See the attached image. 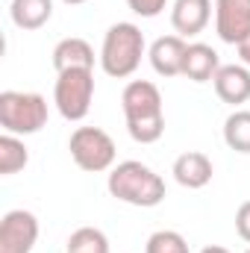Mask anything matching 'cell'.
I'll list each match as a JSON object with an SVG mask.
<instances>
[{
  "label": "cell",
  "mask_w": 250,
  "mask_h": 253,
  "mask_svg": "<svg viewBox=\"0 0 250 253\" xmlns=\"http://www.w3.org/2000/svg\"><path fill=\"white\" fill-rule=\"evenodd\" d=\"M0 126L12 135H36L47 126V100L36 91H3Z\"/></svg>",
  "instance_id": "277c9868"
},
{
  "label": "cell",
  "mask_w": 250,
  "mask_h": 253,
  "mask_svg": "<svg viewBox=\"0 0 250 253\" xmlns=\"http://www.w3.org/2000/svg\"><path fill=\"white\" fill-rule=\"evenodd\" d=\"M144 56V33L129 24V21H118L106 30L103 36V47H100V68L115 77V80H126L138 71Z\"/></svg>",
  "instance_id": "3957f363"
},
{
  "label": "cell",
  "mask_w": 250,
  "mask_h": 253,
  "mask_svg": "<svg viewBox=\"0 0 250 253\" xmlns=\"http://www.w3.org/2000/svg\"><path fill=\"white\" fill-rule=\"evenodd\" d=\"M9 18L18 30H42L53 18V0H12Z\"/></svg>",
  "instance_id": "9a60e30c"
},
{
  "label": "cell",
  "mask_w": 250,
  "mask_h": 253,
  "mask_svg": "<svg viewBox=\"0 0 250 253\" xmlns=\"http://www.w3.org/2000/svg\"><path fill=\"white\" fill-rule=\"evenodd\" d=\"M215 94L230 103V106H242L250 100V68L248 65H221L215 80Z\"/></svg>",
  "instance_id": "9c48e42d"
},
{
  "label": "cell",
  "mask_w": 250,
  "mask_h": 253,
  "mask_svg": "<svg viewBox=\"0 0 250 253\" xmlns=\"http://www.w3.org/2000/svg\"><path fill=\"white\" fill-rule=\"evenodd\" d=\"M53 68L56 74L62 71H71V68H91L94 71V50L85 39H62L56 47H53Z\"/></svg>",
  "instance_id": "5bb4252c"
},
{
  "label": "cell",
  "mask_w": 250,
  "mask_h": 253,
  "mask_svg": "<svg viewBox=\"0 0 250 253\" xmlns=\"http://www.w3.org/2000/svg\"><path fill=\"white\" fill-rule=\"evenodd\" d=\"M174 180L183 186V189H203V186H209L212 183V174H215V168H212V159L206 156V153H200V150H188L183 156H177L174 159Z\"/></svg>",
  "instance_id": "7c38bea8"
},
{
  "label": "cell",
  "mask_w": 250,
  "mask_h": 253,
  "mask_svg": "<svg viewBox=\"0 0 250 253\" xmlns=\"http://www.w3.org/2000/svg\"><path fill=\"white\" fill-rule=\"evenodd\" d=\"M106 189L115 200L138 206V209H153L165 200V180L144 162L138 159H126L118 162L109 171Z\"/></svg>",
  "instance_id": "7a4b0ae2"
},
{
  "label": "cell",
  "mask_w": 250,
  "mask_h": 253,
  "mask_svg": "<svg viewBox=\"0 0 250 253\" xmlns=\"http://www.w3.org/2000/svg\"><path fill=\"white\" fill-rule=\"evenodd\" d=\"M236 233L250 245V200H245L236 212Z\"/></svg>",
  "instance_id": "44dd1931"
},
{
  "label": "cell",
  "mask_w": 250,
  "mask_h": 253,
  "mask_svg": "<svg viewBox=\"0 0 250 253\" xmlns=\"http://www.w3.org/2000/svg\"><path fill=\"white\" fill-rule=\"evenodd\" d=\"M27 162H30L27 144H24L18 135L3 132V135H0V174H3V177H12V174H18L21 168H27Z\"/></svg>",
  "instance_id": "2e32d148"
},
{
  "label": "cell",
  "mask_w": 250,
  "mask_h": 253,
  "mask_svg": "<svg viewBox=\"0 0 250 253\" xmlns=\"http://www.w3.org/2000/svg\"><path fill=\"white\" fill-rule=\"evenodd\" d=\"M144 253H188V245L177 230H156L147 239Z\"/></svg>",
  "instance_id": "d6986e66"
},
{
  "label": "cell",
  "mask_w": 250,
  "mask_h": 253,
  "mask_svg": "<svg viewBox=\"0 0 250 253\" xmlns=\"http://www.w3.org/2000/svg\"><path fill=\"white\" fill-rule=\"evenodd\" d=\"M245 253H250V248H248V251H245Z\"/></svg>",
  "instance_id": "d4e9b609"
},
{
  "label": "cell",
  "mask_w": 250,
  "mask_h": 253,
  "mask_svg": "<svg viewBox=\"0 0 250 253\" xmlns=\"http://www.w3.org/2000/svg\"><path fill=\"white\" fill-rule=\"evenodd\" d=\"M39 242V218L27 209H12L0 221V253H33Z\"/></svg>",
  "instance_id": "52a82bcc"
},
{
  "label": "cell",
  "mask_w": 250,
  "mask_h": 253,
  "mask_svg": "<svg viewBox=\"0 0 250 253\" xmlns=\"http://www.w3.org/2000/svg\"><path fill=\"white\" fill-rule=\"evenodd\" d=\"M68 150H71V159L77 162V168H83L88 174L112 171L115 156H118L112 135L106 129H100V126H77L71 132Z\"/></svg>",
  "instance_id": "5b68a950"
},
{
  "label": "cell",
  "mask_w": 250,
  "mask_h": 253,
  "mask_svg": "<svg viewBox=\"0 0 250 253\" xmlns=\"http://www.w3.org/2000/svg\"><path fill=\"white\" fill-rule=\"evenodd\" d=\"M126 118V132L138 144H153L165 132V109L162 94L150 80H129L121 94Z\"/></svg>",
  "instance_id": "6da1fadb"
},
{
  "label": "cell",
  "mask_w": 250,
  "mask_h": 253,
  "mask_svg": "<svg viewBox=\"0 0 250 253\" xmlns=\"http://www.w3.org/2000/svg\"><path fill=\"white\" fill-rule=\"evenodd\" d=\"M186 39L183 36H162L150 44V65L159 77H180L183 62H186Z\"/></svg>",
  "instance_id": "30bf717a"
},
{
  "label": "cell",
  "mask_w": 250,
  "mask_h": 253,
  "mask_svg": "<svg viewBox=\"0 0 250 253\" xmlns=\"http://www.w3.org/2000/svg\"><path fill=\"white\" fill-rule=\"evenodd\" d=\"M239 56H242V65H248L250 68V36L239 44Z\"/></svg>",
  "instance_id": "7402d4cb"
},
{
  "label": "cell",
  "mask_w": 250,
  "mask_h": 253,
  "mask_svg": "<svg viewBox=\"0 0 250 253\" xmlns=\"http://www.w3.org/2000/svg\"><path fill=\"white\" fill-rule=\"evenodd\" d=\"M224 141L236 153H250V112L248 109H236L224 121Z\"/></svg>",
  "instance_id": "e0dca14e"
},
{
  "label": "cell",
  "mask_w": 250,
  "mask_h": 253,
  "mask_svg": "<svg viewBox=\"0 0 250 253\" xmlns=\"http://www.w3.org/2000/svg\"><path fill=\"white\" fill-rule=\"evenodd\" d=\"M200 253H230L227 248H221V245H209V248H203Z\"/></svg>",
  "instance_id": "603a6c76"
},
{
  "label": "cell",
  "mask_w": 250,
  "mask_h": 253,
  "mask_svg": "<svg viewBox=\"0 0 250 253\" xmlns=\"http://www.w3.org/2000/svg\"><path fill=\"white\" fill-rule=\"evenodd\" d=\"M68 253H109V239L97 227H80L68 239Z\"/></svg>",
  "instance_id": "ac0fdd59"
},
{
  "label": "cell",
  "mask_w": 250,
  "mask_h": 253,
  "mask_svg": "<svg viewBox=\"0 0 250 253\" xmlns=\"http://www.w3.org/2000/svg\"><path fill=\"white\" fill-rule=\"evenodd\" d=\"M94 100V71L91 68H71L56 74L53 103L65 121H83Z\"/></svg>",
  "instance_id": "8992f818"
},
{
  "label": "cell",
  "mask_w": 250,
  "mask_h": 253,
  "mask_svg": "<svg viewBox=\"0 0 250 253\" xmlns=\"http://www.w3.org/2000/svg\"><path fill=\"white\" fill-rule=\"evenodd\" d=\"M126 6H129L135 15H141V18H156V15L165 12L168 0H126Z\"/></svg>",
  "instance_id": "ffe728a7"
},
{
  "label": "cell",
  "mask_w": 250,
  "mask_h": 253,
  "mask_svg": "<svg viewBox=\"0 0 250 253\" xmlns=\"http://www.w3.org/2000/svg\"><path fill=\"white\" fill-rule=\"evenodd\" d=\"M212 18V0H174L171 6V24L177 30V36L191 39L200 36L206 30Z\"/></svg>",
  "instance_id": "8fae6325"
},
{
  "label": "cell",
  "mask_w": 250,
  "mask_h": 253,
  "mask_svg": "<svg viewBox=\"0 0 250 253\" xmlns=\"http://www.w3.org/2000/svg\"><path fill=\"white\" fill-rule=\"evenodd\" d=\"M215 33L224 44H242L250 36V0H215Z\"/></svg>",
  "instance_id": "ba28073f"
},
{
  "label": "cell",
  "mask_w": 250,
  "mask_h": 253,
  "mask_svg": "<svg viewBox=\"0 0 250 253\" xmlns=\"http://www.w3.org/2000/svg\"><path fill=\"white\" fill-rule=\"evenodd\" d=\"M62 3H68V6H80V3H85V0H62Z\"/></svg>",
  "instance_id": "cb8c5ba5"
},
{
  "label": "cell",
  "mask_w": 250,
  "mask_h": 253,
  "mask_svg": "<svg viewBox=\"0 0 250 253\" xmlns=\"http://www.w3.org/2000/svg\"><path fill=\"white\" fill-rule=\"evenodd\" d=\"M218 68H221V59H218L215 47H209L203 42L188 44L186 62H183V77L186 80H191V83H209V80H215Z\"/></svg>",
  "instance_id": "4fadbf2b"
}]
</instances>
